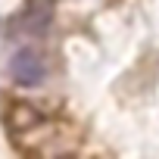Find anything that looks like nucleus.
<instances>
[{
    "label": "nucleus",
    "instance_id": "2",
    "mask_svg": "<svg viewBox=\"0 0 159 159\" xmlns=\"http://www.w3.org/2000/svg\"><path fill=\"white\" fill-rule=\"evenodd\" d=\"M50 22H53V0H28L22 16L16 19V25H22V31L31 38H44L50 31Z\"/></svg>",
    "mask_w": 159,
    "mask_h": 159
},
{
    "label": "nucleus",
    "instance_id": "1",
    "mask_svg": "<svg viewBox=\"0 0 159 159\" xmlns=\"http://www.w3.org/2000/svg\"><path fill=\"white\" fill-rule=\"evenodd\" d=\"M10 75H13V81L22 84V88H38L44 84V78H47V62L38 50H19L10 62Z\"/></svg>",
    "mask_w": 159,
    "mask_h": 159
},
{
    "label": "nucleus",
    "instance_id": "3",
    "mask_svg": "<svg viewBox=\"0 0 159 159\" xmlns=\"http://www.w3.org/2000/svg\"><path fill=\"white\" fill-rule=\"evenodd\" d=\"M3 122H7V128H10V131H16V134H25V131H31V128H38V125L44 122V112H41L34 103L16 100V103L7 109Z\"/></svg>",
    "mask_w": 159,
    "mask_h": 159
}]
</instances>
